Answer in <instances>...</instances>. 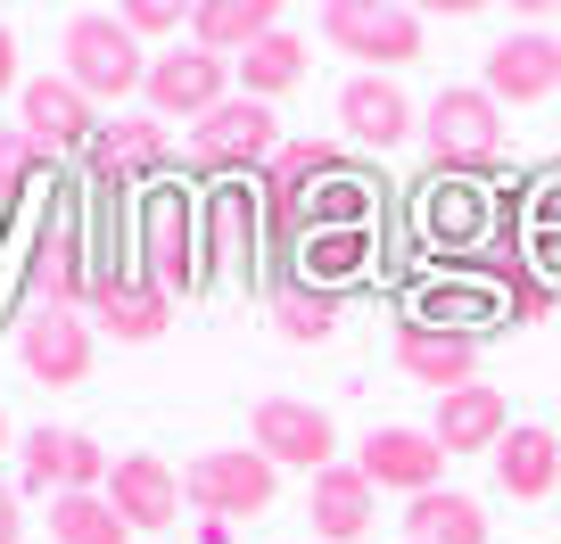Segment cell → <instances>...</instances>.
<instances>
[{"instance_id": "obj_1", "label": "cell", "mask_w": 561, "mask_h": 544, "mask_svg": "<svg viewBox=\"0 0 561 544\" xmlns=\"http://www.w3.org/2000/svg\"><path fill=\"white\" fill-rule=\"evenodd\" d=\"M140 264H149V281L165 298H191L207 281V207H198L182 182H149L140 190Z\"/></svg>"}, {"instance_id": "obj_2", "label": "cell", "mask_w": 561, "mask_h": 544, "mask_svg": "<svg viewBox=\"0 0 561 544\" xmlns=\"http://www.w3.org/2000/svg\"><path fill=\"white\" fill-rule=\"evenodd\" d=\"M67 83L91 107H116L133 91H149V58H140V34L124 25V9H75L67 18Z\"/></svg>"}, {"instance_id": "obj_3", "label": "cell", "mask_w": 561, "mask_h": 544, "mask_svg": "<svg viewBox=\"0 0 561 544\" xmlns=\"http://www.w3.org/2000/svg\"><path fill=\"white\" fill-rule=\"evenodd\" d=\"M421 132H430V158H438V174H488L495 158H504V107L488 100V83H446L438 100H430V116H421Z\"/></svg>"}, {"instance_id": "obj_4", "label": "cell", "mask_w": 561, "mask_h": 544, "mask_svg": "<svg viewBox=\"0 0 561 544\" xmlns=\"http://www.w3.org/2000/svg\"><path fill=\"white\" fill-rule=\"evenodd\" d=\"M248 445H256L273 471H306V478H322V471H331V454H339V429H331V413H322V404L264 396L256 413H248Z\"/></svg>"}, {"instance_id": "obj_5", "label": "cell", "mask_w": 561, "mask_h": 544, "mask_svg": "<svg viewBox=\"0 0 561 544\" xmlns=\"http://www.w3.org/2000/svg\"><path fill=\"white\" fill-rule=\"evenodd\" d=\"M191 158L207 165V174H264V165L280 158V124H273V107L231 91V100L215 107L207 124H191Z\"/></svg>"}, {"instance_id": "obj_6", "label": "cell", "mask_w": 561, "mask_h": 544, "mask_svg": "<svg viewBox=\"0 0 561 544\" xmlns=\"http://www.w3.org/2000/svg\"><path fill=\"white\" fill-rule=\"evenodd\" d=\"M273 462L256 454V445H215V454H198L191 471H182V487H191V504L207 511V520H256V511H273Z\"/></svg>"}, {"instance_id": "obj_7", "label": "cell", "mask_w": 561, "mask_h": 544, "mask_svg": "<svg viewBox=\"0 0 561 544\" xmlns=\"http://www.w3.org/2000/svg\"><path fill=\"white\" fill-rule=\"evenodd\" d=\"M18 462H25V487L50 495V504H58V495H100L107 471H116L83 429H50V421H42L34 438H18Z\"/></svg>"}, {"instance_id": "obj_8", "label": "cell", "mask_w": 561, "mask_h": 544, "mask_svg": "<svg viewBox=\"0 0 561 544\" xmlns=\"http://www.w3.org/2000/svg\"><path fill=\"white\" fill-rule=\"evenodd\" d=\"M322 42L347 50V58H364V67H404V58H421V18H413V9L331 0V9H322Z\"/></svg>"}, {"instance_id": "obj_9", "label": "cell", "mask_w": 561, "mask_h": 544, "mask_svg": "<svg viewBox=\"0 0 561 544\" xmlns=\"http://www.w3.org/2000/svg\"><path fill=\"white\" fill-rule=\"evenodd\" d=\"M18 132L42 149V158H58V149H91V141H100V107H91L67 74H34V83L18 91Z\"/></svg>"}, {"instance_id": "obj_10", "label": "cell", "mask_w": 561, "mask_h": 544, "mask_svg": "<svg viewBox=\"0 0 561 544\" xmlns=\"http://www.w3.org/2000/svg\"><path fill=\"white\" fill-rule=\"evenodd\" d=\"M91 273L83 264V223L75 215H58V223H42L34 256H25V289H34V314H75V305H91Z\"/></svg>"}, {"instance_id": "obj_11", "label": "cell", "mask_w": 561, "mask_h": 544, "mask_svg": "<svg viewBox=\"0 0 561 544\" xmlns=\"http://www.w3.org/2000/svg\"><path fill=\"white\" fill-rule=\"evenodd\" d=\"M83 158H91V182H100L107 198H124V190H140V182L174 158V141H165L158 116H116V124H100V141H91Z\"/></svg>"}, {"instance_id": "obj_12", "label": "cell", "mask_w": 561, "mask_h": 544, "mask_svg": "<svg viewBox=\"0 0 561 544\" xmlns=\"http://www.w3.org/2000/svg\"><path fill=\"white\" fill-rule=\"evenodd\" d=\"M149 116H191V124H207L215 107L231 100V67L224 58H207V50H165L158 67H149Z\"/></svg>"}, {"instance_id": "obj_13", "label": "cell", "mask_w": 561, "mask_h": 544, "mask_svg": "<svg viewBox=\"0 0 561 544\" xmlns=\"http://www.w3.org/2000/svg\"><path fill=\"white\" fill-rule=\"evenodd\" d=\"M91 322H100L107 338H124V347H149V338H165V322H174V298H165L149 273H100L91 281V305H83Z\"/></svg>"}, {"instance_id": "obj_14", "label": "cell", "mask_w": 561, "mask_h": 544, "mask_svg": "<svg viewBox=\"0 0 561 544\" xmlns=\"http://www.w3.org/2000/svg\"><path fill=\"white\" fill-rule=\"evenodd\" d=\"M355 471L371 487H397V495H438V471H446V445L430 429H371Z\"/></svg>"}, {"instance_id": "obj_15", "label": "cell", "mask_w": 561, "mask_h": 544, "mask_svg": "<svg viewBox=\"0 0 561 544\" xmlns=\"http://www.w3.org/2000/svg\"><path fill=\"white\" fill-rule=\"evenodd\" d=\"M18 355L34 371V387H83L91 380V322L83 314H25Z\"/></svg>"}, {"instance_id": "obj_16", "label": "cell", "mask_w": 561, "mask_h": 544, "mask_svg": "<svg viewBox=\"0 0 561 544\" xmlns=\"http://www.w3.org/2000/svg\"><path fill=\"white\" fill-rule=\"evenodd\" d=\"M553 91H561V42L504 34L488 50V100L495 107H528V100H553Z\"/></svg>"}, {"instance_id": "obj_17", "label": "cell", "mask_w": 561, "mask_h": 544, "mask_svg": "<svg viewBox=\"0 0 561 544\" xmlns=\"http://www.w3.org/2000/svg\"><path fill=\"white\" fill-rule=\"evenodd\" d=\"M182 495H191V487H182L158 454H124L116 471H107V504L133 520V536H140V528H174L182 520Z\"/></svg>"}, {"instance_id": "obj_18", "label": "cell", "mask_w": 561, "mask_h": 544, "mask_svg": "<svg viewBox=\"0 0 561 544\" xmlns=\"http://www.w3.org/2000/svg\"><path fill=\"white\" fill-rule=\"evenodd\" d=\"M256 240H264V198H248V182H224L207 198V264L248 281L256 273Z\"/></svg>"}, {"instance_id": "obj_19", "label": "cell", "mask_w": 561, "mask_h": 544, "mask_svg": "<svg viewBox=\"0 0 561 544\" xmlns=\"http://www.w3.org/2000/svg\"><path fill=\"white\" fill-rule=\"evenodd\" d=\"M339 124H347V141L364 149H397L413 132V100H404L388 74H347L339 83Z\"/></svg>"}, {"instance_id": "obj_20", "label": "cell", "mask_w": 561, "mask_h": 544, "mask_svg": "<svg viewBox=\"0 0 561 544\" xmlns=\"http://www.w3.org/2000/svg\"><path fill=\"white\" fill-rule=\"evenodd\" d=\"M430 438L446 445V454H488V445L512 438V413L495 387H455V396H438V421H430Z\"/></svg>"}, {"instance_id": "obj_21", "label": "cell", "mask_w": 561, "mask_h": 544, "mask_svg": "<svg viewBox=\"0 0 561 544\" xmlns=\"http://www.w3.org/2000/svg\"><path fill=\"white\" fill-rule=\"evenodd\" d=\"M264 34H280L273 0H198L191 9V50H207V58H224V50L248 58Z\"/></svg>"}, {"instance_id": "obj_22", "label": "cell", "mask_w": 561, "mask_h": 544, "mask_svg": "<svg viewBox=\"0 0 561 544\" xmlns=\"http://www.w3.org/2000/svg\"><path fill=\"white\" fill-rule=\"evenodd\" d=\"M495 487L504 495H520V504H537V495H553L561 487V438L553 429H512L504 445H495Z\"/></svg>"}, {"instance_id": "obj_23", "label": "cell", "mask_w": 561, "mask_h": 544, "mask_svg": "<svg viewBox=\"0 0 561 544\" xmlns=\"http://www.w3.org/2000/svg\"><path fill=\"white\" fill-rule=\"evenodd\" d=\"M397 363L413 371V380H430L438 396H455V387H471V338H446V331L404 314L397 322Z\"/></svg>"}, {"instance_id": "obj_24", "label": "cell", "mask_w": 561, "mask_h": 544, "mask_svg": "<svg viewBox=\"0 0 561 544\" xmlns=\"http://www.w3.org/2000/svg\"><path fill=\"white\" fill-rule=\"evenodd\" d=\"M371 495H380V487H371L364 471H339V462H331V471L314 478V495H306L314 536H322V544H355V536L371 528Z\"/></svg>"}, {"instance_id": "obj_25", "label": "cell", "mask_w": 561, "mask_h": 544, "mask_svg": "<svg viewBox=\"0 0 561 544\" xmlns=\"http://www.w3.org/2000/svg\"><path fill=\"white\" fill-rule=\"evenodd\" d=\"M413 322H430V331H446V338H488L495 322H504V298H495L488 281H455V289H421V305H413Z\"/></svg>"}, {"instance_id": "obj_26", "label": "cell", "mask_w": 561, "mask_h": 544, "mask_svg": "<svg viewBox=\"0 0 561 544\" xmlns=\"http://www.w3.org/2000/svg\"><path fill=\"white\" fill-rule=\"evenodd\" d=\"M421 223H430V240L446 247V256H462V247H488L479 231H488V198H479V182H430V207H421Z\"/></svg>"}, {"instance_id": "obj_27", "label": "cell", "mask_w": 561, "mask_h": 544, "mask_svg": "<svg viewBox=\"0 0 561 544\" xmlns=\"http://www.w3.org/2000/svg\"><path fill=\"white\" fill-rule=\"evenodd\" d=\"M371 247H380L371 223L364 231H306L298 240V273L314 289H339V281H355V273H371Z\"/></svg>"}, {"instance_id": "obj_28", "label": "cell", "mask_w": 561, "mask_h": 544, "mask_svg": "<svg viewBox=\"0 0 561 544\" xmlns=\"http://www.w3.org/2000/svg\"><path fill=\"white\" fill-rule=\"evenodd\" d=\"M231 74H240V100H280V91L306 83V42L298 34H264Z\"/></svg>"}, {"instance_id": "obj_29", "label": "cell", "mask_w": 561, "mask_h": 544, "mask_svg": "<svg viewBox=\"0 0 561 544\" xmlns=\"http://www.w3.org/2000/svg\"><path fill=\"white\" fill-rule=\"evenodd\" d=\"M404 528H413V544H488V511L471 495H413Z\"/></svg>"}, {"instance_id": "obj_30", "label": "cell", "mask_w": 561, "mask_h": 544, "mask_svg": "<svg viewBox=\"0 0 561 544\" xmlns=\"http://www.w3.org/2000/svg\"><path fill=\"white\" fill-rule=\"evenodd\" d=\"M50 544H133V520H124L107 495H58L50 504Z\"/></svg>"}, {"instance_id": "obj_31", "label": "cell", "mask_w": 561, "mask_h": 544, "mask_svg": "<svg viewBox=\"0 0 561 544\" xmlns=\"http://www.w3.org/2000/svg\"><path fill=\"white\" fill-rule=\"evenodd\" d=\"M273 331L298 338V347H306V338H331L339 331V298H331V289H289V298L273 305Z\"/></svg>"}, {"instance_id": "obj_32", "label": "cell", "mask_w": 561, "mask_h": 544, "mask_svg": "<svg viewBox=\"0 0 561 544\" xmlns=\"http://www.w3.org/2000/svg\"><path fill=\"white\" fill-rule=\"evenodd\" d=\"M42 165H50V158H42V149L25 141L18 124H9V132H0V215H18V207H25V190L42 182Z\"/></svg>"}, {"instance_id": "obj_33", "label": "cell", "mask_w": 561, "mask_h": 544, "mask_svg": "<svg viewBox=\"0 0 561 544\" xmlns=\"http://www.w3.org/2000/svg\"><path fill=\"white\" fill-rule=\"evenodd\" d=\"M545 305H553V281H545L537 264H528L520 281H512V289H504V322H537V314H545Z\"/></svg>"}, {"instance_id": "obj_34", "label": "cell", "mask_w": 561, "mask_h": 544, "mask_svg": "<svg viewBox=\"0 0 561 544\" xmlns=\"http://www.w3.org/2000/svg\"><path fill=\"white\" fill-rule=\"evenodd\" d=\"M124 25H133V34H174L182 9H174V0H133V9H124Z\"/></svg>"}, {"instance_id": "obj_35", "label": "cell", "mask_w": 561, "mask_h": 544, "mask_svg": "<svg viewBox=\"0 0 561 544\" xmlns=\"http://www.w3.org/2000/svg\"><path fill=\"white\" fill-rule=\"evenodd\" d=\"M528 231H561V174L537 182V223H528Z\"/></svg>"}, {"instance_id": "obj_36", "label": "cell", "mask_w": 561, "mask_h": 544, "mask_svg": "<svg viewBox=\"0 0 561 544\" xmlns=\"http://www.w3.org/2000/svg\"><path fill=\"white\" fill-rule=\"evenodd\" d=\"M528 247H537V273H545V281H561V231H528Z\"/></svg>"}, {"instance_id": "obj_37", "label": "cell", "mask_w": 561, "mask_h": 544, "mask_svg": "<svg viewBox=\"0 0 561 544\" xmlns=\"http://www.w3.org/2000/svg\"><path fill=\"white\" fill-rule=\"evenodd\" d=\"M0 544H25V511H18V487H0Z\"/></svg>"}, {"instance_id": "obj_38", "label": "cell", "mask_w": 561, "mask_h": 544, "mask_svg": "<svg viewBox=\"0 0 561 544\" xmlns=\"http://www.w3.org/2000/svg\"><path fill=\"white\" fill-rule=\"evenodd\" d=\"M9 91H25V83H18V34L0 25V100H9Z\"/></svg>"}, {"instance_id": "obj_39", "label": "cell", "mask_w": 561, "mask_h": 544, "mask_svg": "<svg viewBox=\"0 0 561 544\" xmlns=\"http://www.w3.org/2000/svg\"><path fill=\"white\" fill-rule=\"evenodd\" d=\"M0 445H9V421H0Z\"/></svg>"}]
</instances>
